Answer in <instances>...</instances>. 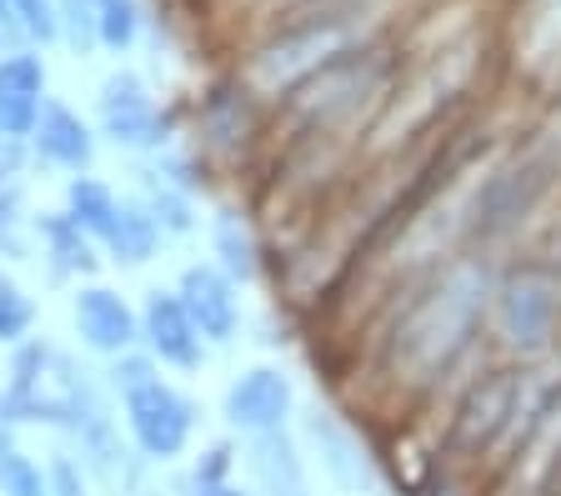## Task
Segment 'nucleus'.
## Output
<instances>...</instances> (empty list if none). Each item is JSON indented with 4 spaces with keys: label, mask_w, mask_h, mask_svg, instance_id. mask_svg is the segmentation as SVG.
Here are the masks:
<instances>
[{
    "label": "nucleus",
    "mask_w": 561,
    "mask_h": 496,
    "mask_svg": "<svg viewBox=\"0 0 561 496\" xmlns=\"http://www.w3.org/2000/svg\"><path fill=\"white\" fill-rule=\"evenodd\" d=\"M46 486H50V496H85V466L60 451V457L46 461Z\"/></svg>",
    "instance_id": "b1692460"
},
{
    "label": "nucleus",
    "mask_w": 561,
    "mask_h": 496,
    "mask_svg": "<svg viewBox=\"0 0 561 496\" xmlns=\"http://www.w3.org/2000/svg\"><path fill=\"white\" fill-rule=\"evenodd\" d=\"M121 412H126V431L140 447V457L171 461L191 447L196 402H191L186 391H175L171 381L151 377V381H140V387L121 391Z\"/></svg>",
    "instance_id": "f257e3e1"
},
{
    "label": "nucleus",
    "mask_w": 561,
    "mask_h": 496,
    "mask_svg": "<svg viewBox=\"0 0 561 496\" xmlns=\"http://www.w3.org/2000/svg\"><path fill=\"white\" fill-rule=\"evenodd\" d=\"M56 21H60V36L76 50L101 46V36H95V0H56Z\"/></svg>",
    "instance_id": "412c9836"
},
{
    "label": "nucleus",
    "mask_w": 561,
    "mask_h": 496,
    "mask_svg": "<svg viewBox=\"0 0 561 496\" xmlns=\"http://www.w3.org/2000/svg\"><path fill=\"white\" fill-rule=\"evenodd\" d=\"M0 256H25V206L15 186H0Z\"/></svg>",
    "instance_id": "4be33fe9"
},
{
    "label": "nucleus",
    "mask_w": 561,
    "mask_h": 496,
    "mask_svg": "<svg viewBox=\"0 0 561 496\" xmlns=\"http://www.w3.org/2000/svg\"><path fill=\"white\" fill-rule=\"evenodd\" d=\"M15 422H21V416H15V406H11V396H5V391H0V457H5V451L15 447L11 441V431H15Z\"/></svg>",
    "instance_id": "a878e982"
},
{
    "label": "nucleus",
    "mask_w": 561,
    "mask_h": 496,
    "mask_svg": "<svg viewBox=\"0 0 561 496\" xmlns=\"http://www.w3.org/2000/svg\"><path fill=\"white\" fill-rule=\"evenodd\" d=\"M140 351L151 356L156 367L196 371L206 361V336L196 331L191 311L181 307L175 291H151L140 307Z\"/></svg>",
    "instance_id": "f03ea898"
},
{
    "label": "nucleus",
    "mask_w": 561,
    "mask_h": 496,
    "mask_svg": "<svg viewBox=\"0 0 561 496\" xmlns=\"http://www.w3.org/2000/svg\"><path fill=\"white\" fill-rule=\"evenodd\" d=\"M251 472L266 496H301V457H296L286 431L251 437Z\"/></svg>",
    "instance_id": "f8f14e48"
},
{
    "label": "nucleus",
    "mask_w": 561,
    "mask_h": 496,
    "mask_svg": "<svg viewBox=\"0 0 561 496\" xmlns=\"http://www.w3.org/2000/svg\"><path fill=\"white\" fill-rule=\"evenodd\" d=\"M210 241H216V266H221L226 276H231L236 286L241 281H256L261 272V251H256V237H251V226L241 221V216H216V231H210Z\"/></svg>",
    "instance_id": "2eb2a0df"
},
{
    "label": "nucleus",
    "mask_w": 561,
    "mask_h": 496,
    "mask_svg": "<svg viewBox=\"0 0 561 496\" xmlns=\"http://www.w3.org/2000/svg\"><path fill=\"white\" fill-rule=\"evenodd\" d=\"M15 15H21L25 25V41H35V46H50V41L60 36V21H56V0H11Z\"/></svg>",
    "instance_id": "5701e85b"
},
{
    "label": "nucleus",
    "mask_w": 561,
    "mask_h": 496,
    "mask_svg": "<svg viewBox=\"0 0 561 496\" xmlns=\"http://www.w3.org/2000/svg\"><path fill=\"white\" fill-rule=\"evenodd\" d=\"M31 231L41 237V246H46V256H50V266H56V276H91L95 266H101V256H95V241L85 237V231L70 221L66 211L35 216Z\"/></svg>",
    "instance_id": "9d476101"
},
{
    "label": "nucleus",
    "mask_w": 561,
    "mask_h": 496,
    "mask_svg": "<svg viewBox=\"0 0 561 496\" xmlns=\"http://www.w3.org/2000/svg\"><path fill=\"white\" fill-rule=\"evenodd\" d=\"M25 146H31L46 165H56V171H85L95 155L91 126H85L70 106H60V101H46V106H41V120H35Z\"/></svg>",
    "instance_id": "1a4fd4ad"
},
{
    "label": "nucleus",
    "mask_w": 561,
    "mask_h": 496,
    "mask_svg": "<svg viewBox=\"0 0 561 496\" xmlns=\"http://www.w3.org/2000/svg\"><path fill=\"white\" fill-rule=\"evenodd\" d=\"M301 496H306V492H301Z\"/></svg>",
    "instance_id": "c85d7f7f"
},
{
    "label": "nucleus",
    "mask_w": 561,
    "mask_h": 496,
    "mask_svg": "<svg viewBox=\"0 0 561 496\" xmlns=\"http://www.w3.org/2000/svg\"><path fill=\"white\" fill-rule=\"evenodd\" d=\"M175 296H181V307L191 311L196 331L206 336L210 346H226L241 331V301H236V281L216 266V261H196L181 272L175 281Z\"/></svg>",
    "instance_id": "20e7f679"
},
{
    "label": "nucleus",
    "mask_w": 561,
    "mask_h": 496,
    "mask_svg": "<svg viewBox=\"0 0 561 496\" xmlns=\"http://www.w3.org/2000/svg\"><path fill=\"white\" fill-rule=\"evenodd\" d=\"M512 412H516V381L512 377H496L491 387H481L477 396L461 406V422H456V437H461V447H471V451L491 447Z\"/></svg>",
    "instance_id": "9b49d317"
},
{
    "label": "nucleus",
    "mask_w": 561,
    "mask_h": 496,
    "mask_svg": "<svg viewBox=\"0 0 561 496\" xmlns=\"http://www.w3.org/2000/svg\"><path fill=\"white\" fill-rule=\"evenodd\" d=\"M140 206L156 216L161 237H181V231H191V226H196V216H191V191L171 186V181H161V176H151V196H146Z\"/></svg>",
    "instance_id": "a211bd4d"
},
{
    "label": "nucleus",
    "mask_w": 561,
    "mask_h": 496,
    "mask_svg": "<svg viewBox=\"0 0 561 496\" xmlns=\"http://www.w3.org/2000/svg\"><path fill=\"white\" fill-rule=\"evenodd\" d=\"M0 496H50L46 466L31 461L21 447H11L5 457H0Z\"/></svg>",
    "instance_id": "aec40b11"
},
{
    "label": "nucleus",
    "mask_w": 561,
    "mask_h": 496,
    "mask_svg": "<svg viewBox=\"0 0 561 496\" xmlns=\"http://www.w3.org/2000/svg\"><path fill=\"white\" fill-rule=\"evenodd\" d=\"M15 50H25V25L11 0H0V60L15 56Z\"/></svg>",
    "instance_id": "393cba45"
},
{
    "label": "nucleus",
    "mask_w": 561,
    "mask_h": 496,
    "mask_svg": "<svg viewBox=\"0 0 561 496\" xmlns=\"http://www.w3.org/2000/svg\"><path fill=\"white\" fill-rule=\"evenodd\" d=\"M101 130L111 136L116 146H161L165 141V126H161V111H156L151 91L136 81L130 71L111 76L101 85Z\"/></svg>",
    "instance_id": "423d86ee"
},
{
    "label": "nucleus",
    "mask_w": 561,
    "mask_h": 496,
    "mask_svg": "<svg viewBox=\"0 0 561 496\" xmlns=\"http://www.w3.org/2000/svg\"><path fill=\"white\" fill-rule=\"evenodd\" d=\"M547 321H551V296H547V286H537L531 276H522V281L506 291V331H512L516 342L537 346L541 336H547Z\"/></svg>",
    "instance_id": "dca6fc26"
},
{
    "label": "nucleus",
    "mask_w": 561,
    "mask_h": 496,
    "mask_svg": "<svg viewBox=\"0 0 561 496\" xmlns=\"http://www.w3.org/2000/svg\"><path fill=\"white\" fill-rule=\"evenodd\" d=\"M191 496H245V492H236L231 482H216V486H191Z\"/></svg>",
    "instance_id": "bb28decb"
},
{
    "label": "nucleus",
    "mask_w": 561,
    "mask_h": 496,
    "mask_svg": "<svg viewBox=\"0 0 561 496\" xmlns=\"http://www.w3.org/2000/svg\"><path fill=\"white\" fill-rule=\"evenodd\" d=\"M41 106H46V60L35 50L5 56L0 60V136L5 141H31Z\"/></svg>",
    "instance_id": "0eeeda50"
},
{
    "label": "nucleus",
    "mask_w": 561,
    "mask_h": 496,
    "mask_svg": "<svg viewBox=\"0 0 561 496\" xmlns=\"http://www.w3.org/2000/svg\"><path fill=\"white\" fill-rule=\"evenodd\" d=\"M291 402H296L291 377L276 371V367H256V371H245V377L231 381L221 412L236 431H245V437H266V431H280V426H286Z\"/></svg>",
    "instance_id": "39448f33"
},
{
    "label": "nucleus",
    "mask_w": 561,
    "mask_h": 496,
    "mask_svg": "<svg viewBox=\"0 0 561 496\" xmlns=\"http://www.w3.org/2000/svg\"><path fill=\"white\" fill-rule=\"evenodd\" d=\"M66 216L81 226L95 246H101V241L111 237L116 216H121V196L105 186V181H95V176H76L66 186Z\"/></svg>",
    "instance_id": "4468645a"
},
{
    "label": "nucleus",
    "mask_w": 561,
    "mask_h": 496,
    "mask_svg": "<svg viewBox=\"0 0 561 496\" xmlns=\"http://www.w3.org/2000/svg\"><path fill=\"white\" fill-rule=\"evenodd\" d=\"M70 321H76V336L81 346H91L95 356H126L140 346V311L130 307L121 291L111 286H85L70 307Z\"/></svg>",
    "instance_id": "7ed1b4c3"
},
{
    "label": "nucleus",
    "mask_w": 561,
    "mask_h": 496,
    "mask_svg": "<svg viewBox=\"0 0 561 496\" xmlns=\"http://www.w3.org/2000/svg\"><path fill=\"white\" fill-rule=\"evenodd\" d=\"M101 246L111 251V261H121V266H146V261L156 256V246H161V226H156V216L140 201H121V216Z\"/></svg>",
    "instance_id": "ddd939ff"
},
{
    "label": "nucleus",
    "mask_w": 561,
    "mask_h": 496,
    "mask_svg": "<svg viewBox=\"0 0 561 496\" xmlns=\"http://www.w3.org/2000/svg\"><path fill=\"white\" fill-rule=\"evenodd\" d=\"M35 326V301L11 281L0 276V346H21Z\"/></svg>",
    "instance_id": "6ab92c4d"
},
{
    "label": "nucleus",
    "mask_w": 561,
    "mask_h": 496,
    "mask_svg": "<svg viewBox=\"0 0 561 496\" xmlns=\"http://www.w3.org/2000/svg\"><path fill=\"white\" fill-rule=\"evenodd\" d=\"M0 141H5V136H0Z\"/></svg>",
    "instance_id": "cd10ccee"
},
{
    "label": "nucleus",
    "mask_w": 561,
    "mask_h": 496,
    "mask_svg": "<svg viewBox=\"0 0 561 496\" xmlns=\"http://www.w3.org/2000/svg\"><path fill=\"white\" fill-rule=\"evenodd\" d=\"M306 437H311L316 457H321V466H327V476L341 486V492L351 496H376V466L371 457H366V447L356 437H351L346 426L336 422L331 412H311L306 416Z\"/></svg>",
    "instance_id": "6e6552de"
},
{
    "label": "nucleus",
    "mask_w": 561,
    "mask_h": 496,
    "mask_svg": "<svg viewBox=\"0 0 561 496\" xmlns=\"http://www.w3.org/2000/svg\"><path fill=\"white\" fill-rule=\"evenodd\" d=\"M95 36L105 50H130L140 36V5L136 0H95Z\"/></svg>",
    "instance_id": "f3484780"
}]
</instances>
